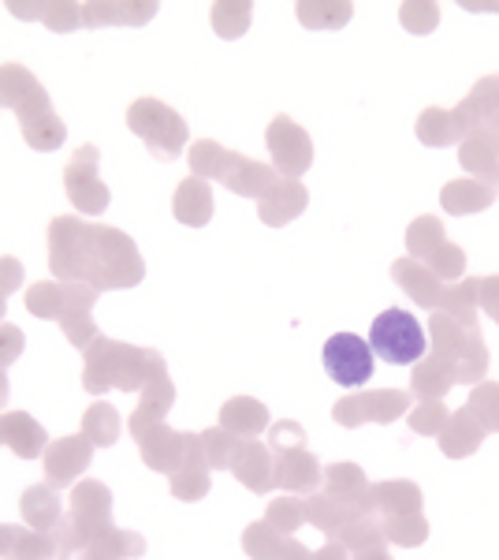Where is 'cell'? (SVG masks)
Wrapping results in <instances>:
<instances>
[{
    "label": "cell",
    "mask_w": 499,
    "mask_h": 560,
    "mask_svg": "<svg viewBox=\"0 0 499 560\" xmlns=\"http://www.w3.org/2000/svg\"><path fill=\"white\" fill-rule=\"evenodd\" d=\"M49 269L63 284H90L94 292L134 288L146 277V261L127 232L79 217L49 221Z\"/></svg>",
    "instance_id": "6da1fadb"
},
{
    "label": "cell",
    "mask_w": 499,
    "mask_h": 560,
    "mask_svg": "<svg viewBox=\"0 0 499 560\" xmlns=\"http://www.w3.org/2000/svg\"><path fill=\"white\" fill-rule=\"evenodd\" d=\"M0 105L15 108L23 139L31 142L34 150L52 153L63 147L68 128H63V120L52 113L49 94H45V86L38 83V75H34L31 68L0 65Z\"/></svg>",
    "instance_id": "7a4b0ae2"
},
{
    "label": "cell",
    "mask_w": 499,
    "mask_h": 560,
    "mask_svg": "<svg viewBox=\"0 0 499 560\" xmlns=\"http://www.w3.org/2000/svg\"><path fill=\"white\" fill-rule=\"evenodd\" d=\"M165 359L153 348H134L123 340L97 337L86 348V366H83V385L86 393L102 396L108 388H123V393H142L153 374H161Z\"/></svg>",
    "instance_id": "3957f363"
},
{
    "label": "cell",
    "mask_w": 499,
    "mask_h": 560,
    "mask_svg": "<svg viewBox=\"0 0 499 560\" xmlns=\"http://www.w3.org/2000/svg\"><path fill=\"white\" fill-rule=\"evenodd\" d=\"M190 173L202 179H221L228 191L242 198H258V202L280 179V173L272 165H261V161H250V158H242V153L224 150L221 142H213V139H202L190 147Z\"/></svg>",
    "instance_id": "277c9868"
},
{
    "label": "cell",
    "mask_w": 499,
    "mask_h": 560,
    "mask_svg": "<svg viewBox=\"0 0 499 560\" xmlns=\"http://www.w3.org/2000/svg\"><path fill=\"white\" fill-rule=\"evenodd\" d=\"M112 527V490L97 478H83V482L71 486V501L63 520L57 523V557L79 549L86 538H94L97 530Z\"/></svg>",
    "instance_id": "5b68a950"
},
{
    "label": "cell",
    "mask_w": 499,
    "mask_h": 560,
    "mask_svg": "<svg viewBox=\"0 0 499 560\" xmlns=\"http://www.w3.org/2000/svg\"><path fill=\"white\" fill-rule=\"evenodd\" d=\"M127 128L146 142V150L157 161H176L187 150V124L171 105L157 97H139L127 108Z\"/></svg>",
    "instance_id": "8992f818"
},
{
    "label": "cell",
    "mask_w": 499,
    "mask_h": 560,
    "mask_svg": "<svg viewBox=\"0 0 499 560\" xmlns=\"http://www.w3.org/2000/svg\"><path fill=\"white\" fill-rule=\"evenodd\" d=\"M432 345H437V355L455 370V382H480L488 370V351L485 340H480L477 325L459 322L451 314H440L432 318Z\"/></svg>",
    "instance_id": "52a82bcc"
},
{
    "label": "cell",
    "mask_w": 499,
    "mask_h": 560,
    "mask_svg": "<svg viewBox=\"0 0 499 560\" xmlns=\"http://www.w3.org/2000/svg\"><path fill=\"white\" fill-rule=\"evenodd\" d=\"M369 348H373V355H380L384 363L411 366V363H421V355H425V332L411 311L392 306V311L377 314L373 329H369Z\"/></svg>",
    "instance_id": "ba28073f"
},
{
    "label": "cell",
    "mask_w": 499,
    "mask_h": 560,
    "mask_svg": "<svg viewBox=\"0 0 499 560\" xmlns=\"http://www.w3.org/2000/svg\"><path fill=\"white\" fill-rule=\"evenodd\" d=\"M102 153H97L94 142H86V147L75 150V158L68 161V168H63V191H68L71 206H75L79 213H105L108 210V187L102 184Z\"/></svg>",
    "instance_id": "9c48e42d"
},
{
    "label": "cell",
    "mask_w": 499,
    "mask_h": 560,
    "mask_svg": "<svg viewBox=\"0 0 499 560\" xmlns=\"http://www.w3.org/2000/svg\"><path fill=\"white\" fill-rule=\"evenodd\" d=\"M373 366H377L373 348L361 337H354V332H335V337H329V345H324V374L335 385L358 388L373 382Z\"/></svg>",
    "instance_id": "30bf717a"
},
{
    "label": "cell",
    "mask_w": 499,
    "mask_h": 560,
    "mask_svg": "<svg viewBox=\"0 0 499 560\" xmlns=\"http://www.w3.org/2000/svg\"><path fill=\"white\" fill-rule=\"evenodd\" d=\"M265 147L272 153V168L276 173H287L298 179V173L313 165V139L306 128H298L292 116H276L265 131Z\"/></svg>",
    "instance_id": "8fae6325"
},
{
    "label": "cell",
    "mask_w": 499,
    "mask_h": 560,
    "mask_svg": "<svg viewBox=\"0 0 499 560\" xmlns=\"http://www.w3.org/2000/svg\"><path fill=\"white\" fill-rule=\"evenodd\" d=\"M411 411V396L399 388H373V393L347 396L332 408V419L340 427H361V422H395Z\"/></svg>",
    "instance_id": "7c38bea8"
},
{
    "label": "cell",
    "mask_w": 499,
    "mask_h": 560,
    "mask_svg": "<svg viewBox=\"0 0 499 560\" xmlns=\"http://www.w3.org/2000/svg\"><path fill=\"white\" fill-rule=\"evenodd\" d=\"M97 292L90 284H63V280H38L26 292V311L34 318H68L71 311H83V306H94Z\"/></svg>",
    "instance_id": "4fadbf2b"
},
{
    "label": "cell",
    "mask_w": 499,
    "mask_h": 560,
    "mask_svg": "<svg viewBox=\"0 0 499 560\" xmlns=\"http://www.w3.org/2000/svg\"><path fill=\"white\" fill-rule=\"evenodd\" d=\"M41 459H45V486H52V490H71V482H75L90 467V459H94V445H90L83 433H68V438H60V441H49Z\"/></svg>",
    "instance_id": "5bb4252c"
},
{
    "label": "cell",
    "mask_w": 499,
    "mask_h": 560,
    "mask_svg": "<svg viewBox=\"0 0 499 560\" xmlns=\"http://www.w3.org/2000/svg\"><path fill=\"white\" fill-rule=\"evenodd\" d=\"M142 553H146V538L134 535V530H120L112 523V527L97 530L94 538H86L79 549H71V553L57 560H134Z\"/></svg>",
    "instance_id": "9a60e30c"
},
{
    "label": "cell",
    "mask_w": 499,
    "mask_h": 560,
    "mask_svg": "<svg viewBox=\"0 0 499 560\" xmlns=\"http://www.w3.org/2000/svg\"><path fill=\"white\" fill-rule=\"evenodd\" d=\"M459 161L470 173V179H480V184L499 187V142H496V135L488 131V124H477L474 131L462 135Z\"/></svg>",
    "instance_id": "2e32d148"
},
{
    "label": "cell",
    "mask_w": 499,
    "mask_h": 560,
    "mask_svg": "<svg viewBox=\"0 0 499 560\" xmlns=\"http://www.w3.org/2000/svg\"><path fill=\"white\" fill-rule=\"evenodd\" d=\"M272 475H276V486L287 493H313L321 486V464H317L313 453H306V445L298 448H280L276 459H272Z\"/></svg>",
    "instance_id": "e0dca14e"
},
{
    "label": "cell",
    "mask_w": 499,
    "mask_h": 560,
    "mask_svg": "<svg viewBox=\"0 0 499 560\" xmlns=\"http://www.w3.org/2000/svg\"><path fill=\"white\" fill-rule=\"evenodd\" d=\"M134 441H139V453L146 459L150 471H165L171 475L179 464H183V453H187V433H176L165 422H157V427L134 433Z\"/></svg>",
    "instance_id": "ac0fdd59"
},
{
    "label": "cell",
    "mask_w": 499,
    "mask_h": 560,
    "mask_svg": "<svg viewBox=\"0 0 499 560\" xmlns=\"http://www.w3.org/2000/svg\"><path fill=\"white\" fill-rule=\"evenodd\" d=\"M209 459H205V448H202V433H187V453H183V464L168 475V486L179 501H202L209 493Z\"/></svg>",
    "instance_id": "d6986e66"
},
{
    "label": "cell",
    "mask_w": 499,
    "mask_h": 560,
    "mask_svg": "<svg viewBox=\"0 0 499 560\" xmlns=\"http://www.w3.org/2000/svg\"><path fill=\"white\" fill-rule=\"evenodd\" d=\"M0 445H8L20 459H38L49 448L45 427L26 411H0Z\"/></svg>",
    "instance_id": "ffe728a7"
},
{
    "label": "cell",
    "mask_w": 499,
    "mask_h": 560,
    "mask_svg": "<svg viewBox=\"0 0 499 560\" xmlns=\"http://www.w3.org/2000/svg\"><path fill=\"white\" fill-rule=\"evenodd\" d=\"M242 549H247L253 560H310V549H306L302 541L272 530L265 520L250 523V527L242 530Z\"/></svg>",
    "instance_id": "44dd1931"
},
{
    "label": "cell",
    "mask_w": 499,
    "mask_h": 560,
    "mask_svg": "<svg viewBox=\"0 0 499 560\" xmlns=\"http://www.w3.org/2000/svg\"><path fill=\"white\" fill-rule=\"evenodd\" d=\"M306 202H310V191H306L298 179L280 176L276 187L258 202V217L265 224H272V229H280V224H292L295 217L306 210Z\"/></svg>",
    "instance_id": "7402d4cb"
},
{
    "label": "cell",
    "mask_w": 499,
    "mask_h": 560,
    "mask_svg": "<svg viewBox=\"0 0 499 560\" xmlns=\"http://www.w3.org/2000/svg\"><path fill=\"white\" fill-rule=\"evenodd\" d=\"M499 113V75L477 79V86L470 90L459 102V108H451V120H455L459 135L474 131L477 124H488Z\"/></svg>",
    "instance_id": "603a6c76"
},
{
    "label": "cell",
    "mask_w": 499,
    "mask_h": 560,
    "mask_svg": "<svg viewBox=\"0 0 499 560\" xmlns=\"http://www.w3.org/2000/svg\"><path fill=\"white\" fill-rule=\"evenodd\" d=\"M171 404H176V385L168 382V370H161V374H153L146 388L139 393V408L131 415V438L150 427H157V422H165Z\"/></svg>",
    "instance_id": "cb8c5ba5"
},
{
    "label": "cell",
    "mask_w": 499,
    "mask_h": 560,
    "mask_svg": "<svg viewBox=\"0 0 499 560\" xmlns=\"http://www.w3.org/2000/svg\"><path fill=\"white\" fill-rule=\"evenodd\" d=\"M231 471L239 478L242 486H247L250 493H269L272 486H276V475H272V456L269 448L261 445V441H242L239 453L231 459Z\"/></svg>",
    "instance_id": "d4e9b609"
},
{
    "label": "cell",
    "mask_w": 499,
    "mask_h": 560,
    "mask_svg": "<svg viewBox=\"0 0 499 560\" xmlns=\"http://www.w3.org/2000/svg\"><path fill=\"white\" fill-rule=\"evenodd\" d=\"M392 277H395V284L403 288V292H411V300L417 306H432V311L440 306L443 280H437V273H432L425 261L399 258V261H392Z\"/></svg>",
    "instance_id": "484cf974"
},
{
    "label": "cell",
    "mask_w": 499,
    "mask_h": 560,
    "mask_svg": "<svg viewBox=\"0 0 499 560\" xmlns=\"http://www.w3.org/2000/svg\"><path fill=\"white\" fill-rule=\"evenodd\" d=\"M366 512L369 516H406V512H421V490L414 482H380L369 486L366 497Z\"/></svg>",
    "instance_id": "4316f807"
},
{
    "label": "cell",
    "mask_w": 499,
    "mask_h": 560,
    "mask_svg": "<svg viewBox=\"0 0 499 560\" xmlns=\"http://www.w3.org/2000/svg\"><path fill=\"white\" fill-rule=\"evenodd\" d=\"M171 213H176L179 224H190V229H202V224H209V217H213V191H209V179L187 176L183 184L176 187Z\"/></svg>",
    "instance_id": "83f0119b"
},
{
    "label": "cell",
    "mask_w": 499,
    "mask_h": 560,
    "mask_svg": "<svg viewBox=\"0 0 499 560\" xmlns=\"http://www.w3.org/2000/svg\"><path fill=\"white\" fill-rule=\"evenodd\" d=\"M157 15L150 0H105V4H83V26H142Z\"/></svg>",
    "instance_id": "f1b7e54d"
},
{
    "label": "cell",
    "mask_w": 499,
    "mask_h": 560,
    "mask_svg": "<svg viewBox=\"0 0 499 560\" xmlns=\"http://www.w3.org/2000/svg\"><path fill=\"white\" fill-rule=\"evenodd\" d=\"M496 191H499V187H492V184H480V179L462 176V179H451V184H443L440 206L448 213H459V217L480 213V210H488V206L496 202Z\"/></svg>",
    "instance_id": "f546056e"
},
{
    "label": "cell",
    "mask_w": 499,
    "mask_h": 560,
    "mask_svg": "<svg viewBox=\"0 0 499 560\" xmlns=\"http://www.w3.org/2000/svg\"><path fill=\"white\" fill-rule=\"evenodd\" d=\"M20 516L31 530H45V535H52L57 523L63 520V504H60L57 490H52V486H31V490H23Z\"/></svg>",
    "instance_id": "4dcf8cb0"
},
{
    "label": "cell",
    "mask_w": 499,
    "mask_h": 560,
    "mask_svg": "<svg viewBox=\"0 0 499 560\" xmlns=\"http://www.w3.org/2000/svg\"><path fill=\"white\" fill-rule=\"evenodd\" d=\"M358 516H361L358 504L340 501V497H332V493H317V497L306 501V520H310L317 530H324L329 541L340 538V530L347 527L351 520H358Z\"/></svg>",
    "instance_id": "1f68e13d"
},
{
    "label": "cell",
    "mask_w": 499,
    "mask_h": 560,
    "mask_svg": "<svg viewBox=\"0 0 499 560\" xmlns=\"http://www.w3.org/2000/svg\"><path fill=\"white\" fill-rule=\"evenodd\" d=\"M269 427V411L261 400H250V396H231L221 408V430L235 433V438L250 441L253 433H261Z\"/></svg>",
    "instance_id": "d6a6232c"
},
{
    "label": "cell",
    "mask_w": 499,
    "mask_h": 560,
    "mask_svg": "<svg viewBox=\"0 0 499 560\" xmlns=\"http://www.w3.org/2000/svg\"><path fill=\"white\" fill-rule=\"evenodd\" d=\"M480 441H485V427L474 419V411H470V408L451 415L448 427L440 430V448H443V456H451V459H462V456L477 453Z\"/></svg>",
    "instance_id": "836d02e7"
},
{
    "label": "cell",
    "mask_w": 499,
    "mask_h": 560,
    "mask_svg": "<svg viewBox=\"0 0 499 560\" xmlns=\"http://www.w3.org/2000/svg\"><path fill=\"white\" fill-rule=\"evenodd\" d=\"M8 12L12 15H23V20H41L49 31L57 34H68L75 31V26H83V4H68V0H60V4H8Z\"/></svg>",
    "instance_id": "e575fe53"
},
{
    "label": "cell",
    "mask_w": 499,
    "mask_h": 560,
    "mask_svg": "<svg viewBox=\"0 0 499 560\" xmlns=\"http://www.w3.org/2000/svg\"><path fill=\"white\" fill-rule=\"evenodd\" d=\"M324 493H332V497H340V501H351V504H358L361 512H366V497H369V482H366V475H361V467L358 464H332V467H324Z\"/></svg>",
    "instance_id": "d590c367"
},
{
    "label": "cell",
    "mask_w": 499,
    "mask_h": 560,
    "mask_svg": "<svg viewBox=\"0 0 499 560\" xmlns=\"http://www.w3.org/2000/svg\"><path fill=\"white\" fill-rule=\"evenodd\" d=\"M298 23L306 26V31H340V26L351 23L354 15V4L347 0H310V4H298Z\"/></svg>",
    "instance_id": "8d00e7d4"
},
{
    "label": "cell",
    "mask_w": 499,
    "mask_h": 560,
    "mask_svg": "<svg viewBox=\"0 0 499 560\" xmlns=\"http://www.w3.org/2000/svg\"><path fill=\"white\" fill-rule=\"evenodd\" d=\"M120 430H123V422H120V411L112 408V404H105V400H97V404H90L86 415H83V438L90 441V445H116L120 441Z\"/></svg>",
    "instance_id": "74e56055"
},
{
    "label": "cell",
    "mask_w": 499,
    "mask_h": 560,
    "mask_svg": "<svg viewBox=\"0 0 499 560\" xmlns=\"http://www.w3.org/2000/svg\"><path fill=\"white\" fill-rule=\"evenodd\" d=\"M455 385V370L443 363L440 355H429V363H417L414 366V377H411V388L421 400H440L448 388Z\"/></svg>",
    "instance_id": "f35d334b"
},
{
    "label": "cell",
    "mask_w": 499,
    "mask_h": 560,
    "mask_svg": "<svg viewBox=\"0 0 499 560\" xmlns=\"http://www.w3.org/2000/svg\"><path fill=\"white\" fill-rule=\"evenodd\" d=\"M443 243H448V236H443V224L437 217H417V221H411V229H406V255L414 261L417 258L429 261Z\"/></svg>",
    "instance_id": "ab89813d"
},
{
    "label": "cell",
    "mask_w": 499,
    "mask_h": 560,
    "mask_svg": "<svg viewBox=\"0 0 499 560\" xmlns=\"http://www.w3.org/2000/svg\"><path fill=\"white\" fill-rule=\"evenodd\" d=\"M417 139H421L425 147H455V142H462V135H459L448 108L432 105V108H425V113L417 116Z\"/></svg>",
    "instance_id": "60d3db41"
},
{
    "label": "cell",
    "mask_w": 499,
    "mask_h": 560,
    "mask_svg": "<svg viewBox=\"0 0 499 560\" xmlns=\"http://www.w3.org/2000/svg\"><path fill=\"white\" fill-rule=\"evenodd\" d=\"M440 314H451L459 322H470L477 325V280H462V284H448L440 295Z\"/></svg>",
    "instance_id": "b9f144b4"
},
{
    "label": "cell",
    "mask_w": 499,
    "mask_h": 560,
    "mask_svg": "<svg viewBox=\"0 0 499 560\" xmlns=\"http://www.w3.org/2000/svg\"><path fill=\"white\" fill-rule=\"evenodd\" d=\"M384 527V538L395 541V546H421L425 538H429V523H425L421 512H406V516H392L380 523Z\"/></svg>",
    "instance_id": "7bdbcfd3"
},
{
    "label": "cell",
    "mask_w": 499,
    "mask_h": 560,
    "mask_svg": "<svg viewBox=\"0 0 499 560\" xmlns=\"http://www.w3.org/2000/svg\"><path fill=\"white\" fill-rule=\"evenodd\" d=\"M265 523L272 530H280V535H292V530H298L306 523V501H298L295 493L276 497V501H269Z\"/></svg>",
    "instance_id": "ee69618b"
},
{
    "label": "cell",
    "mask_w": 499,
    "mask_h": 560,
    "mask_svg": "<svg viewBox=\"0 0 499 560\" xmlns=\"http://www.w3.org/2000/svg\"><path fill=\"white\" fill-rule=\"evenodd\" d=\"M239 445H242V438H235V433L221 430V427H213V430L202 433V448H205L209 467H231V459H235V453H239Z\"/></svg>",
    "instance_id": "f6af8a7d"
},
{
    "label": "cell",
    "mask_w": 499,
    "mask_h": 560,
    "mask_svg": "<svg viewBox=\"0 0 499 560\" xmlns=\"http://www.w3.org/2000/svg\"><path fill=\"white\" fill-rule=\"evenodd\" d=\"M253 20V8L250 4H213V31L221 38H239L242 31L250 26Z\"/></svg>",
    "instance_id": "bcb514c9"
},
{
    "label": "cell",
    "mask_w": 499,
    "mask_h": 560,
    "mask_svg": "<svg viewBox=\"0 0 499 560\" xmlns=\"http://www.w3.org/2000/svg\"><path fill=\"white\" fill-rule=\"evenodd\" d=\"M470 411H474V419L480 422L485 430H499V385L485 382L477 385L474 393H470Z\"/></svg>",
    "instance_id": "7dc6e473"
},
{
    "label": "cell",
    "mask_w": 499,
    "mask_h": 560,
    "mask_svg": "<svg viewBox=\"0 0 499 560\" xmlns=\"http://www.w3.org/2000/svg\"><path fill=\"white\" fill-rule=\"evenodd\" d=\"M406 419H411V430L414 433H437L440 438V430L448 427V408H443L440 400H421V408H414V411H406Z\"/></svg>",
    "instance_id": "c3c4849f"
},
{
    "label": "cell",
    "mask_w": 499,
    "mask_h": 560,
    "mask_svg": "<svg viewBox=\"0 0 499 560\" xmlns=\"http://www.w3.org/2000/svg\"><path fill=\"white\" fill-rule=\"evenodd\" d=\"M399 20H403V26L411 34H429V31H437V23H440V8L425 4V0H414V4L399 8Z\"/></svg>",
    "instance_id": "681fc988"
},
{
    "label": "cell",
    "mask_w": 499,
    "mask_h": 560,
    "mask_svg": "<svg viewBox=\"0 0 499 560\" xmlns=\"http://www.w3.org/2000/svg\"><path fill=\"white\" fill-rule=\"evenodd\" d=\"M425 266L437 273V280H459L462 269H466V255H462L459 243H443V247L429 261H425Z\"/></svg>",
    "instance_id": "f907efd6"
},
{
    "label": "cell",
    "mask_w": 499,
    "mask_h": 560,
    "mask_svg": "<svg viewBox=\"0 0 499 560\" xmlns=\"http://www.w3.org/2000/svg\"><path fill=\"white\" fill-rule=\"evenodd\" d=\"M23 348H26V337H23V329H20V325H12V322H0V370H4V366H12L15 359L23 355Z\"/></svg>",
    "instance_id": "816d5d0a"
},
{
    "label": "cell",
    "mask_w": 499,
    "mask_h": 560,
    "mask_svg": "<svg viewBox=\"0 0 499 560\" xmlns=\"http://www.w3.org/2000/svg\"><path fill=\"white\" fill-rule=\"evenodd\" d=\"M269 441H272V453H280V448H298L306 441V433L298 422H276L269 433Z\"/></svg>",
    "instance_id": "f5cc1de1"
},
{
    "label": "cell",
    "mask_w": 499,
    "mask_h": 560,
    "mask_svg": "<svg viewBox=\"0 0 499 560\" xmlns=\"http://www.w3.org/2000/svg\"><path fill=\"white\" fill-rule=\"evenodd\" d=\"M23 288V261L12 255H0V295L20 292Z\"/></svg>",
    "instance_id": "db71d44e"
},
{
    "label": "cell",
    "mask_w": 499,
    "mask_h": 560,
    "mask_svg": "<svg viewBox=\"0 0 499 560\" xmlns=\"http://www.w3.org/2000/svg\"><path fill=\"white\" fill-rule=\"evenodd\" d=\"M477 306H485L488 318L499 322V277L477 280Z\"/></svg>",
    "instance_id": "11a10c76"
},
{
    "label": "cell",
    "mask_w": 499,
    "mask_h": 560,
    "mask_svg": "<svg viewBox=\"0 0 499 560\" xmlns=\"http://www.w3.org/2000/svg\"><path fill=\"white\" fill-rule=\"evenodd\" d=\"M15 538H20V527H8V523H0V560H12Z\"/></svg>",
    "instance_id": "9f6ffc18"
},
{
    "label": "cell",
    "mask_w": 499,
    "mask_h": 560,
    "mask_svg": "<svg viewBox=\"0 0 499 560\" xmlns=\"http://www.w3.org/2000/svg\"><path fill=\"white\" fill-rule=\"evenodd\" d=\"M310 560H351V553L343 541H329V546H321L317 553H310Z\"/></svg>",
    "instance_id": "6f0895ef"
},
{
    "label": "cell",
    "mask_w": 499,
    "mask_h": 560,
    "mask_svg": "<svg viewBox=\"0 0 499 560\" xmlns=\"http://www.w3.org/2000/svg\"><path fill=\"white\" fill-rule=\"evenodd\" d=\"M354 560H392V557H388L384 546H373V549H361V553H354Z\"/></svg>",
    "instance_id": "680465c9"
},
{
    "label": "cell",
    "mask_w": 499,
    "mask_h": 560,
    "mask_svg": "<svg viewBox=\"0 0 499 560\" xmlns=\"http://www.w3.org/2000/svg\"><path fill=\"white\" fill-rule=\"evenodd\" d=\"M4 404H8V377H4V370H0V411H4Z\"/></svg>",
    "instance_id": "91938a15"
},
{
    "label": "cell",
    "mask_w": 499,
    "mask_h": 560,
    "mask_svg": "<svg viewBox=\"0 0 499 560\" xmlns=\"http://www.w3.org/2000/svg\"><path fill=\"white\" fill-rule=\"evenodd\" d=\"M488 131H492V135H496V142H499V113L492 116V120H488Z\"/></svg>",
    "instance_id": "94428289"
},
{
    "label": "cell",
    "mask_w": 499,
    "mask_h": 560,
    "mask_svg": "<svg viewBox=\"0 0 499 560\" xmlns=\"http://www.w3.org/2000/svg\"><path fill=\"white\" fill-rule=\"evenodd\" d=\"M4 311H8V295H0V322H4Z\"/></svg>",
    "instance_id": "6125c7cd"
}]
</instances>
